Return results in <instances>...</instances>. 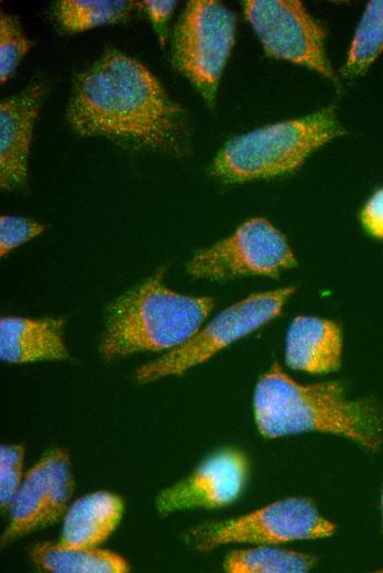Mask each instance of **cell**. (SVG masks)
Listing matches in <instances>:
<instances>
[{"mask_svg":"<svg viewBox=\"0 0 383 573\" xmlns=\"http://www.w3.org/2000/svg\"><path fill=\"white\" fill-rule=\"evenodd\" d=\"M66 115L84 137L177 155L190 147L185 110L144 64L118 50H107L77 75Z\"/></svg>","mask_w":383,"mask_h":573,"instance_id":"6da1fadb","label":"cell"},{"mask_svg":"<svg viewBox=\"0 0 383 573\" xmlns=\"http://www.w3.org/2000/svg\"><path fill=\"white\" fill-rule=\"evenodd\" d=\"M253 412L269 439L324 432L376 451L383 443V407L370 398H349L340 381L300 383L274 364L259 379Z\"/></svg>","mask_w":383,"mask_h":573,"instance_id":"7a4b0ae2","label":"cell"},{"mask_svg":"<svg viewBox=\"0 0 383 573\" xmlns=\"http://www.w3.org/2000/svg\"><path fill=\"white\" fill-rule=\"evenodd\" d=\"M158 269L108 309L99 350L105 359L172 350L189 340L214 307L208 296L172 291Z\"/></svg>","mask_w":383,"mask_h":573,"instance_id":"3957f363","label":"cell"},{"mask_svg":"<svg viewBox=\"0 0 383 573\" xmlns=\"http://www.w3.org/2000/svg\"><path fill=\"white\" fill-rule=\"evenodd\" d=\"M346 133L336 108L328 106L233 137L216 154L210 173L225 184L281 176L295 171L317 149Z\"/></svg>","mask_w":383,"mask_h":573,"instance_id":"277c9868","label":"cell"},{"mask_svg":"<svg viewBox=\"0 0 383 573\" xmlns=\"http://www.w3.org/2000/svg\"><path fill=\"white\" fill-rule=\"evenodd\" d=\"M293 285L264 291L238 301L207 323L185 344L142 365L135 371L139 383L182 375L275 318L293 295Z\"/></svg>","mask_w":383,"mask_h":573,"instance_id":"5b68a950","label":"cell"},{"mask_svg":"<svg viewBox=\"0 0 383 573\" xmlns=\"http://www.w3.org/2000/svg\"><path fill=\"white\" fill-rule=\"evenodd\" d=\"M236 15L214 0L189 1L179 17L172 41L174 67L215 104L219 80L236 37Z\"/></svg>","mask_w":383,"mask_h":573,"instance_id":"8992f818","label":"cell"},{"mask_svg":"<svg viewBox=\"0 0 383 573\" xmlns=\"http://www.w3.org/2000/svg\"><path fill=\"white\" fill-rule=\"evenodd\" d=\"M336 526L304 497L272 502L238 518L198 525L185 533V541L206 552L228 543L274 544L330 537Z\"/></svg>","mask_w":383,"mask_h":573,"instance_id":"52a82bcc","label":"cell"},{"mask_svg":"<svg viewBox=\"0 0 383 573\" xmlns=\"http://www.w3.org/2000/svg\"><path fill=\"white\" fill-rule=\"evenodd\" d=\"M297 264L285 236L264 218L241 224L229 237L197 251L187 264L198 279L277 277Z\"/></svg>","mask_w":383,"mask_h":573,"instance_id":"ba28073f","label":"cell"},{"mask_svg":"<svg viewBox=\"0 0 383 573\" xmlns=\"http://www.w3.org/2000/svg\"><path fill=\"white\" fill-rule=\"evenodd\" d=\"M244 13L269 56L308 67L338 85L326 54V31L300 1L249 0Z\"/></svg>","mask_w":383,"mask_h":573,"instance_id":"9c48e42d","label":"cell"},{"mask_svg":"<svg viewBox=\"0 0 383 573\" xmlns=\"http://www.w3.org/2000/svg\"><path fill=\"white\" fill-rule=\"evenodd\" d=\"M74 489V478L67 452L48 450L29 469L10 507L1 544L8 545L21 537L56 522L66 511Z\"/></svg>","mask_w":383,"mask_h":573,"instance_id":"30bf717a","label":"cell"},{"mask_svg":"<svg viewBox=\"0 0 383 573\" xmlns=\"http://www.w3.org/2000/svg\"><path fill=\"white\" fill-rule=\"evenodd\" d=\"M248 472L249 463L241 451H218L190 475L163 489L155 498V508L166 516L186 509L228 506L241 495Z\"/></svg>","mask_w":383,"mask_h":573,"instance_id":"8fae6325","label":"cell"},{"mask_svg":"<svg viewBox=\"0 0 383 573\" xmlns=\"http://www.w3.org/2000/svg\"><path fill=\"white\" fill-rule=\"evenodd\" d=\"M46 94L35 82L0 104V186L22 190L28 182V162L34 123Z\"/></svg>","mask_w":383,"mask_h":573,"instance_id":"7c38bea8","label":"cell"},{"mask_svg":"<svg viewBox=\"0 0 383 573\" xmlns=\"http://www.w3.org/2000/svg\"><path fill=\"white\" fill-rule=\"evenodd\" d=\"M342 332L330 320L299 315L289 324L285 337V363L295 370L328 374L339 369Z\"/></svg>","mask_w":383,"mask_h":573,"instance_id":"4fadbf2b","label":"cell"},{"mask_svg":"<svg viewBox=\"0 0 383 573\" xmlns=\"http://www.w3.org/2000/svg\"><path fill=\"white\" fill-rule=\"evenodd\" d=\"M64 325V320L59 317H2L0 320L1 359L10 364H26L68 358L63 336Z\"/></svg>","mask_w":383,"mask_h":573,"instance_id":"5bb4252c","label":"cell"},{"mask_svg":"<svg viewBox=\"0 0 383 573\" xmlns=\"http://www.w3.org/2000/svg\"><path fill=\"white\" fill-rule=\"evenodd\" d=\"M123 508L122 499L110 491L98 490L80 497L65 512L59 543L97 547L116 530Z\"/></svg>","mask_w":383,"mask_h":573,"instance_id":"9a60e30c","label":"cell"},{"mask_svg":"<svg viewBox=\"0 0 383 573\" xmlns=\"http://www.w3.org/2000/svg\"><path fill=\"white\" fill-rule=\"evenodd\" d=\"M41 570L53 573H124L129 564L119 554L97 547L81 548L41 542L29 551Z\"/></svg>","mask_w":383,"mask_h":573,"instance_id":"2e32d148","label":"cell"},{"mask_svg":"<svg viewBox=\"0 0 383 573\" xmlns=\"http://www.w3.org/2000/svg\"><path fill=\"white\" fill-rule=\"evenodd\" d=\"M140 8V2L130 0H61L53 17L62 30L73 33L125 21Z\"/></svg>","mask_w":383,"mask_h":573,"instance_id":"e0dca14e","label":"cell"},{"mask_svg":"<svg viewBox=\"0 0 383 573\" xmlns=\"http://www.w3.org/2000/svg\"><path fill=\"white\" fill-rule=\"evenodd\" d=\"M314 563L315 559L306 553L260 545L231 551L223 567L230 573H304Z\"/></svg>","mask_w":383,"mask_h":573,"instance_id":"ac0fdd59","label":"cell"},{"mask_svg":"<svg viewBox=\"0 0 383 573\" xmlns=\"http://www.w3.org/2000/svg\"><path fill=\"white\" fill-rule=\"evenodd\" d=\"M383 52V0L370 1L355 28L346 63L347 78L362 76Z\"/></svg>","mask_w":383,"mask_h":573,"instance_id":"d6986e66","label":"cell"},{"mask_svg":"<svg viewBox=\"0 0 383 573\" xmlns=\"http://www.w3.org/2000/svg\"><path fill=\"white\" fill-rule=\"evenodd\" d=\"M20 20L12 14H0V80L6 83L15 72L23 56L30 51Z\"/></svg>","mask_w":383,"mask_h":573,"instance_id":"ffe728a7","label":"cell"},{"mask_svg":"<svg viewBox=\"0 0 383 573\" xmlns=\"http://www.w3.org/2000/svg\"><path fill=\"white\" fill-rule=\"evenodd\" d=\"M24 448L18 444L0 447V502L8 509L22 483Z\"/></svg>","mask_w":383,"mask_h":573,"instance_id":"44dd1931","label":"cell"},{"mask_svg":"<svg viewBox=\"0 0 383 573\" xmlns=\"http://www.w3.org/2000/svg\"><path fill=\"white\" fill-rule=\"evenodd\" d=\"M45 226L31 218L2 215L0 217V253L7 256L12 249L41 235Z\"/></svg>","mask_w":383,"mask_h":573,"instance_id":"7402d4cb","label":"cell"},{"mask_svg":"<svg viewBox=\"0 0 383 573\" xmlns=\"http://www.w3.org/2000/svg\"><path fill=\"white\" fill-rule=\"evenodd\" d=\"M360 223L372 238L383 240V186L376 188L360 210Z\"/></svg>","mask_w":383,"mask_h":573,"instance_id":"603a6c76","label":"cell"},{"mask_svg":"<svg viewBox=\"0 0 383 573\" xmlns=\"http://www.w3.org/2000/svg\"><path fill=\"white\" fill-rule=\"evenodd\" d=\"M176 1L146 0L142 2L161 43L165 42L167 22L176 7Z\"/></svg>","mask_w":383,"mask_h":573,"instance_id":"cb8c5ba5","label":"cell"},{"mask_svg":"<svg viewBox=\"0 0 383 573\" xmlns=\"http://www.w3.org/2000/svg\"><path fill=\"white\" fill-rule=\"evenodd\" d=\"M381 517H382V526H383V489L381 494Z\"/></svg>","mask_w":383,"mask_h":573,"instance_id":"d4e9b609","label":"cell"}]
</instances>
